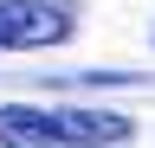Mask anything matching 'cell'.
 Returning <instances> with one entry per match:
<instances>
[{
  "mask_svg": "<svg viewBox=\"0 0 155 148\" xmlns=\"http://www.w3.org/2000/svg\"><path fill=\"white\" fill-rule=\"evenodd\" d=\"M78 32L65 0H0V52H45Z\"/></svg>",
  "mask_w": 155,
  "mask_h": 148,
  "instance_id": "obj_2",
  "label": "cell"
},
{
  "mask_svg": "<svg viewBox=\"0 0 155 148\" xmlns=\"http://www.w3.org/2000/svg\"><path fill=\"white\" fill-rule=\"evenodd\" d=\"M136 122L123 109H39L0 103V148H129Z\"/></svg>",
  "mask_w": 155,
  "mask_h": 148,
  "instance_id": "obj_1",
  "label": "cell"
}]
</instances>
